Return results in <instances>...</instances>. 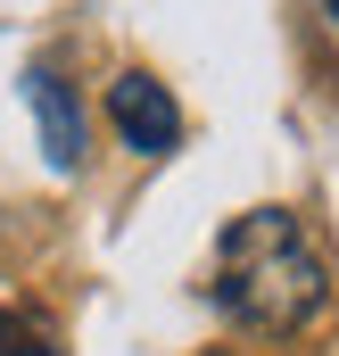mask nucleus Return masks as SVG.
Listing matches in <instances>:
<instances>
[{
    "label": "nucleus",
    "instance_id": "f257e3e1",
    "mask_svg": "<svg viewBox=\"0 0 339 356\" xmlns=\"http://www.w3.org/2000/svg\"><path fill=\"white\" fill-rule=\"evenodd\" d=\"M215 307L249 332H306L331 307V266L290 207H249L215 241Z\"/></svg>",
    "mask_w": 339,
    "mask_h": 356
},
{
    "label": "nucleus",
    "instance_id": "f03ea898",
    "mask_svg": "<svg viewBox=\"0 0 339 356\" xmlns=\"http://www.w3.org/2000/svg\"><path fill=\"white\" fill-rule=\"evenodd\" d=\"M108 124H116V141L133 149V158H166L174 141H182V108H174V91L158 75H116L108 83Z\"/></svg>",
    "mask_w": 339,
    "mask_h": 356
},
{
    "label": "nucleus",
    "instance_id": "7ed1b4c3",
    "mask_svg": "<svg viewBox=\"0 0 339 356\" xmlns=\"http://www.w3.org/2000/svg\"><path fill=\"white\" fill-rule=\"evenodd\" d=\"M25 108H33V124H42L50 166H58V175H75V166H83V108H75V91L58 83L50 67H33V75H25Z\"/></svg>",
    "mask_w": 339,
    "mask_h": 356
},
{
    "label": "nucleus",
    "instance_id": "20e7f679",
    "mask_svg": "<svg viewBox=\"0 0 339 356\" xmlns=\"http://www.w3.org/2000/svg\"><path fill=\"white\" fill-rule=\"evenodd\" d=\"M0 356H50L42 348V323L17 315V307H0Z\"/></svg>",
    "mask_w": 339,
    "mask_h": 356
},
{
    "label": "nucleus",
    "instance_id": "39448f33",
    "mask_svg": "<svg viewBox=\"0 0 339 356\" xmlns=\"http://www.w3.org/2000/svg\"><path fill=\"white\" fill-rule=\"evenodd\" d=\"M306 25H315V42L339 58V0H306Z\"/></svg>",
    "mask_w": 339,
    "mask_h": 356
}]
</instances>
